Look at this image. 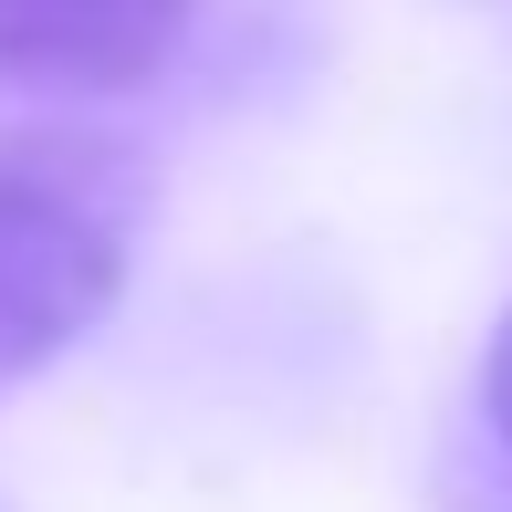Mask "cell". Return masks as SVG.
<instances>
[{
	"instance_id": "6da1fadb",
	"label": "cell",
	"mask_w": 512,
	"mask_h": 512,
	"mask_svg": "<svg viewBox=\"0 0 512 512\" xmlns=\"http://www.w3.org/2000/svg\"><path fill=\"white\" fill-rule=\"evenodd\" d=\"M136 220H147L136 147L84 126L0 136V387H21L105 324V304L126 293Z\"/></svg>"
},
{
	"instance_id": "7a4b0ae2",
	"label": "cell",
	"mask_w": 512,
	"mask_h": 512,
	"mask_svg": "<svg viewBox=\"0 0 512 512\" xmlns=\"http://www.w3.org/2000/svg\"><path fill=\"white\" fill-rule=\"evenodd\" d=\"M199 0H0V95H126L157 84Z\"/></svg>"
},
{
	"instance_id": "3957f363",
	"label": "cell",
	"mask_w": 512,
	"mask_h": 512,
	"mask_svg": "<svg viewBox=\"0 0 512 512\" xmlns=\"http://www.w3.org/2000/svg\"><path fill=\"white\" fill-rule=\"evenodd\" d=\"M481 408H492V429L512 439V314H502V335H492V356H481Z\"/></svg>"
}]
</instances>
